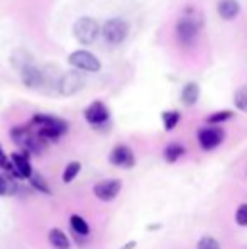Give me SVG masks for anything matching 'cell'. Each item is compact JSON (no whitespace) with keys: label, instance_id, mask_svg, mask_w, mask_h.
<instances>
[{"label":"cell","instance_id":"cell-16","mask_svg":"<svg viewBox=\"0 0 247 249\" xmlns=\"http://www.w3.org/2000/svg\"><path fill=\"white\" fill-rule=\"evenodd\" d=\"M48 239H49V244L54 249H69L71 248V243H69L68 236H66L61 229H58V227H53V229L49 231Z\"/></svg>","mask_w":247,"mask_h":249},{"label":"cell","instance_id":"cell-5","mask_svg":"<svg viewBox=\"0 0 247 249\" xmlns=\"http://www.w3.org/2000/svg\"><path fill=\"white\" fill-rule=\"evenodd\" d=\"M129 31H131V26L125 19H120V17H112L109 19L102 27V34L103 39L107 41L112 46H119L122 44L129 36Z\"/></svg>","mask_w":247,"mask_h":249},{"label":"cell","instance_id":"cell-19","mask_svg":"<svg viewBox=\"0 0 247 249\" xmlns=\"http://www.w3.org/2000/svg\"><path fill=\"white\" fill-rule=\"evenodd\" d=\"M163 124H165V129L166 131H173V129L178 125L180 119H181V114H180L178 110H166L163 112Z\"/></svg>","mask_w":247,"mask_h":249},{"label":"cell","instance_id":"cell-4","mask_svg":"<svg viewBox=\"0 0 247 249\" xmlns=\"http://www.w3.org/2000/svg\"><path fill=\"white\" fill-rule=\"evenodd\" d=\"M100 33H102V27H100L99 20L93 17H80L73 26V34H75L76 41L80 44H85V46L95 43Z\"/></svg>","mask_w":247,"mask_h":249},{"label":"cell","instance_id":"cell-22","mask_svg":"<svg viewBox=\"0 0 247 249\" xmlns=\"http://www.w3.org/2000/svg\"><path fill=\"white\" fill-rule=\"evenodd\" d=\"M234 105L241 112H247V85H242L241 89H237L234 95Z\"/></svg>","mask_w":247,"mask_h":249},{"label":"cell","instance_id":"cell-20","mask_svg":"<svg viewBox=\"0 0 247 249\" xmlns=\"http://www.w3.org/2000/svg\"><path fill=\"white\" fill-rule=\"evenodd\" d=\"M17 190L16 181L12 180V177L9 175H0V197H5V195H14Z\"/></svg>","mask_w":247,"mask_h":249},{"label":"cell","instance_id":"cell-17","mask_svg":"<svg viewBox=\"0 0 247 249\" xmlns=\"http://www.w3.org/2000/svg\"><path fill=\"white\" fill-rule=\"evenodd\" d=\"M163 154H165V160L168 163H175V161H178L185 154V146L180 144V142H171V144L166 146Z\"/></svg>","mask_w":247,"mask_h":249},{"label":"cell","instance_id":"cell-9","mask_svg":"<svg viewBox=\"0 0 247 249\" xmlns=\"http://www.w3.org/2000/svg\"><path fill=\"white\" fill-rule=\"evenodd\" d=\"M85 119L90 125L93 127H100V125L107 124L110 119V112L103 102H92L88 107L85 108Z\"/></svg>","mask_w":247,"mask_h":249},{"label":"cell","instance_id":"cell-15","mask_svg":"<svg viewBox=\"0 0 247 249\" xmlns=\"http://www.w3.org/2000/svg\"><path fill=\"white\" fill-rule=\"evenodd\" d=\"M198 99H200V87L195 82H188L181 90V102L186 107H191L197 104Z\"/></svg>","mask_w":247,"mask_h":249},{"label":"cell","instance_id":"cell-25","mask_svg":"<svg viewBox=\"0 0 247 249\" xmlns=\"http://www.w3.org/2000/svg\"><path fill=\"white\" fill-rule=\"evenodd\" d=\"M197 249H220V243L212 236H203L197 243Z\"/></svg>","mask_w":247,"mask_h":249},{"label":"cell","instance_id":"cell-13","mask_svg":"<svg viewBox=\"0 0 247 249\" xmlns=\"http://www.w3.org/2000/svg\"><path fill=\"white\" fill-rule=\"evenodd\" d=\"M20 76H22V83L29 89H39L44 83L43 71L37 66H34L33 63H22Z\"/></svg>","mask_w":247,"mask_h":249},{"label":"cell","instance_id":"cell-21","mask_svg":"<svg viewBox=\"0 0 247 249\" xmlns=\"http://www.w3.org/2000/svg\"><path fill=\"white\" fill-rule=\"evenodd\" d=\"M80 170H82V164H80L78 161L68 163L65 168V171H63V181H65V183H71V181L78 177Z\"/></svg>","mask_w":247,"mask_h":249},{"label":"cell","instance_id":"cell-11","mask_svg":"<svg viewBox=\"0 0 247 249\" xmlns=\"http://www.w3.org/2000/svg\"><path fill=\"white\" fill-rule=\"evenodd\" d=\"M109 161L117 168H124V170H129V168L134 166L135 163V158H134V153L129 146L125 144H119L112 149L109 156Z\"/></svg>","mask_w":247,"mask_h":249},{"label":"cell","instance_id":"cell-12","mask_svg":"<svg viewBox=\"0 0 247 249\" xmlns=\"http://www.w3.org/2000/svg\"><path fill=\"white\" fill-rule=\"evenodd\" d=\"M60 92L63 95H73L83 87V76L80 71L71 70V71H66L65 75L60 78Z\"/></svg>","mask_w":247,"mask_h":249},{"label":"cell","instance_id":"cell-27","mask_svg":"<svg viewBox=\"0 0 247 249\" xmlns=\"http://www.w3.org/2000/svg\"><path fill=\"white\" fill-rule=\"evenodd\" d=\"M235 222L241 227H247V203L239 205L237 212H235Z\"/></svg>","mask_w":247,"mask_h":249},{"label":"cell","instance_id":"cell-10","mask_svg":"<svg viewBox=\"0 0 247 249\" xmlns=\"http://www.w3.org/2000/svg\"><path fill=\"white\" fill-rule=\"evenodd\" d=\"M225 134L220 127H205L198 131V142H200L201 149L205 151H212L217 146L222 144Z\"/></svg>","mask_w":247,"mask_h":249},{"label":"cell","instance_id":"cell-8","mask_svg":"<svg viewBox=\"0 0 247 249\" xmlns=\"http://www.w3.org/2000/svg\"><path fill=\"white\" fill-rule=\"evenodd\" d=\"M122 190V181L117 178H109V180H102L93 187V194L102 202H110L117 197Z\"/></svg>","mask_w":247,"mask_h":249},{"label":"cell","instance_id":"cell-7","mask_svg":"<svg viewBox=\"0 0 247 249\" xmlns=\"http://www.w3.org/2000/svg\"><path fill=\"white\" fill-rule=\"evenodd\" d=\"M10 161H12V178H20V180H29L33 177V166H31L29 154L17 151V153L10 154Z\"/></svg>","mask_w":247,"mask_h":249},{"label":"cell","instance_id":"cell-3","mask_svg":"<svg viewBox=\"0 0 247 249\" xmlns=\"http://www.w3.org/2000/svg\"><path fill=\"white\" fill-rule=\"evenodd\" d=\"M14 142L20 148L22 153L27 154H43L44 141L37 134H33L27 127H16L10 131Z\"/></svg>","mask_w":247,"mask_h":249},{"label":"cell","instance_id":"cell-2","mask_svg":"<svg viewBox=\"0 0 247 249\" xmlns=\"http://www.w3.org/2000/svg\"><path fill=\"white\" fill-rule=\"evenodd\" d=\"M201 26H203V20H201L200 14L193 9H186L185 16L180 17L176 22V37L181 44L190 46L197 41Z\"/></svg>","mask_w":247,"mask_h":249},{"label":"cell","instance_id":"cell-23","mask_svg":"<svg viewBox=\"0 0 247 249\" xmlns=\"http://www.w3.org/2000/svg\"><path fill=\"white\" fill-rule=\"evenodd\" d=\"M234 117V112L232 110H220V112H215V114L208 115L207 117V122L212 125H217V124H222V122L229 121V119Z\"/></svg>","mask_w":247,"mask_h":249},{"label":"cell","instance_id":"cell-26","mask_svg":"<svg viewBox=\"0 0 247 249\" xmlns=\"http://www.w3.org/2000/svg\"><path fill=\"white\" fill-rule=\"evenodd\" d=\"M0 170H3L7 175H12V161L2 149V146H0Z\"/></svg>","mask_w":247,"mask_h":249},{"label":"cell","instance_id":"cell-1","mask_svg":"<svg viewBox=\"0 0 247 249\" xmlns=\"http://www.w3.org/2000/svg\"><path fill=\"white\" fill-rule=\"evenodd\" d=\"M33 124L37 125V136L43 139L44 142L48 141H60L61 136L68 132V122L63 121L60 117H53V115L46 114H36L33 117Z\"/></svg>","mask_w":247,"mask_h":249},{"label":"cell","instance_id":"cell-6","mask_svg":"<svg viewBox=\"0 0 247 249\" xmlns=\"http://www.w3.org/2000/svg\"><path fill=\"white\" fill-rule=\"evenodd\" d=\"M68 63L73 68L80 70V71H88V73L100 71V68H102L100 59L97 58L95 54H92L90 51H85V50L73 51L71 54L68 56Z\"/></svg>","mask_w":247,"mask_h":249},{"label":"cell","instance_id":"cell-24","mask_svg":"<svg viewBox=\"0 0 247 249\" xmlns=\"http://www.w3.org/2000/svg\"><path fill=\"white\" fill-rule=\"evenodd\" d=\"M29 181H31V185H33L36 190H39L41 194H46V195H49L51 194V188H49V185H48V181L44 180L41 175H34L33 173V177L29 178Z\"/></svg>","mask_w":247,"mask_h":249},{"label":"cell","instance_id":"cell-14","mask_svg":"<svg viewBox=\"0 0 247 249\" xmlns=\"http://www.w3.org/2000/svg\"><path fill=\"white\" fill-rule=\"evenodd\" d=\"M217 12L224 20H234L241 14V3L237 0H218Z\"/></svg>","mask_w":247,"mask_h":249},{"label":"cell","instance_id":"cell-18","mask_svg":"<svg viewBox=\"0 0 247 249\" xmlns=\"http://www.w3.org/2000/svg\"><path fill=\"white\" fill-rule=\"evenodd\" d=\"M69 226H71V229L75 231L78 236H88L90 234V227L88 224H86V220L83 219L82 215H78V213H73L71 217H69Z\"/></svg>","mask_w":247,"mask_h":249},{"label":"cell","instance_id":"cell-28","mask_svg":"<svg viewBox=\"0 0 247 249\" xmlns=\"http://www.w3.org/2000/svg\"><path fill=\"white\" fill-rule=\"evenodd\" d=\"M135 246H137V243H135V241H129V243L124 244V246L120 248V249H134Z\"/></svg>","mask_w":247,"mask_h":249}]
</instances>
